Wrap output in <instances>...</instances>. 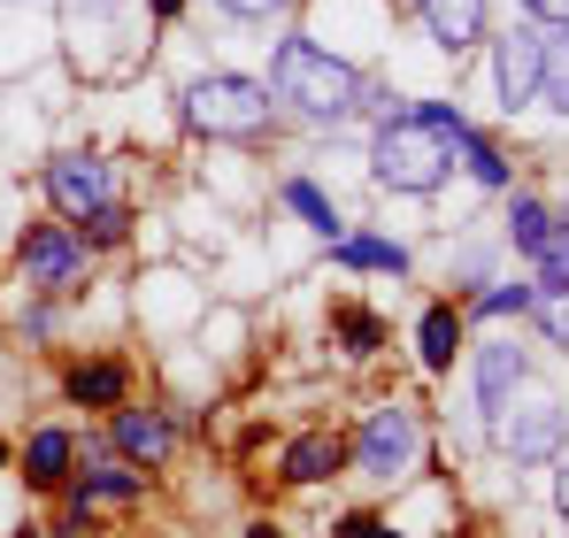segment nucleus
I'll return each mask as SVG.
<instances>
[{
    "instance_id": "nucleus-1",
    "label": "nucleus",
    "mask_w": 569,
    "mask_h": 538,
    "mask_svg": "<svg viewBox=\"0 0 569 538\" xmlns=\"http://www.w3.org/2000/svg\"><path fill=\"white\" fill-rule=\"evenodd\" d=\"M270 92H278L284 108L316 116V123H347V116L362 108V70L339 62V54H323L316 39H278V54H270Z\"/></svg>"
},
{
    "instance_id": "nucleus-18",
    "label": "nucleus",
    "mask_w": 569,
    "mask_h": 538,
    "mask_svg": "<svg viewBox=\"0 0 569 538\" xmlns=\"http://www.w3.org/2000/svg\"><path fill=\"white\" fill-rule=\"evenodd\" d=\"M331 262H339V269H385V277H408V247H400V239H331Z\"/></svg>"
},
{
    "instance_id": "nucleus-19",
    "label": "nucleus",
    "mask_w": 569,
    "mask_h": 538,
    "mask_svg": "<svg viewBox=\"0 0 569 538\" xmlns=\"http://www.w3.org/2000/svg\"><path fill=\"white\" fill-rule=\"evenodd\" d=\"M284 208L316 231V239H347V223H339V208L323 200V185H308V178H284Z\"/></svg>"
},
{
    "instance_id": "nucleus-4",
    "label": "nucleus",
    "mask_w": 569,
    "mask_h": 538,
    "mask_svg": "<svg viewBox=\"0 0 569 538\" xmlns=\"http://www.w3.org/2000/svg\"><path fill=\"white\" fill-rule=\"evenodd\" d=\"M347 461H355L362 477H378V485H392V477H408V469L423 461V416H416V408H400V400H385V408H370V424L355 431V447H347Z\"/></svg>"
},
{
    "instance_id": "nucleus-27",
    "label": "nucleus",
    "mask_w": 569,
    "mask_h": 538,
    "mask_svg": "<svg viewBox=\"0 0 569 538\" xmlns=\"http://www.w3.org/2000/svg\"><path fill=\"white\" fill-rule=\"evenodd\" d=\"M223 8H231V16H247V23H270V16L292 8V0H223Z\"/></svg>"
},
{
    "instance_id": "nucleus-25",
    "label": "nucleus",
    "mask_w": 569,
    "mask_h": 538,
    "mask_svg": "<svg viewBox=\"0 0 569 538\" xmlns=\"http://www.w3.org/2000/svg\"><path fill=\"white\" fill-rule=\"evenodd\" d=\"M86 223H93V239H100V247H116V239L131 231V208H123V200H108V208H100V216H86Z\"/></svg>"
},
{
    "instance_id": "nucleus-2",
    "label": "nucleus",
    "mask_w": 569,
    "mask_h": 538,
    "mask_svg": "<svg viewBox=\"0 0 569 538\" xmlns=\"http://www.w3.org/2000/svg\"><path fill=\"white\" fill-rule=\"evenodd\" d=\"M447 162H455V147H447V131H439L423 108H392V116L378 123L370 178H378L385 192H439Z\"/></svg>"
},
{
    "instance_id": "nucleus-5",
    "label": "nucleus",
    "mask_w": 569,
    "mask_h": 538,
    "mask_svg": "<svg viewBox=\"0 0 569 538\" xmlns=\"http://www.w3.org/2000/svg\"><path fill=\"white\" fill-rule=\"evenodd\" d=\"M539 78H547V23H508L500 39H492V86H500V108L508 116H523L531 100H539Z\"/></svg>"
},
{
    "instance_id": "nucleus-17",
    "label": "nucleus",
    "mask_w": 569,
    "mask_h": 538,
    "mask_svg": "<svg viewBox=\"0 0 569 538\" xmlns=\"http://www.w3.org/2000/svg\"><path fill=\"white\" fill-rule=\"evenodd\" d=\"M500 231H508V247H516V255H539V247L555 239V208H547L539 192H516V200H508V223H500Z\"/></svg>"
},
{
    "instance_id": "nucleus-21",
    "label": "nucleus",
    "mask_w": 569,
    "mask_h": 538,
    "mask_svg": "<svg viewBox=\"0 0 569 538\" xmlns=\"http://www.w3.org/2000/svg\"><path fill=\"white\" fill-rule=\"evenodd\" d=\"M531 300H539V285H485V292H470V316L508 323V316H531Z\"/></svg>"
},
{
    "instance_id": "nucleus-30",
    "label": "nucleus",
    "mask_w": 569,
    "mask_h": 538,
    "mask_svg": "<svg viewBox=\"0 0 569 538\" xmlns=\"http://www.w3.org/2000/svg\"><path fill=\"white\" fill-rule=\"evenodd\" d=\"M239 538H284V531H270V524H247V531H239Z\"/></svg>"
},
{
    "instance_id": "nucleus-14",
    "label": "nucleus",
    "mask_w": 569,
    "mask_h": 538,
    "mask_svg": "<svg viewBox=\"0 0 569 538\" xmlns=\"http://www.w3.org/2000/svg\"><path fill=\"white\" fill-rule=\"evenodd\" d=\"M62 392H70L78 408H123V400H131V369H123V361H78V369L62 377Z\"/></svg>"
},
{
    "instance_id": "nucleus-6",
    "label": "nucleus",
    "mask_w": 569,
    "mask_h": 538,
    "mask_svg": "<svg viewBox=\"0 0 569 538\" xmlns=\"http://www.w3.org/2000/svg\"><path fill=\"white\" fill-rule=\"evenodd\" d=\"M492 431H500V447H508V461H555L562 454V439H569V408L555 400V392H531L523 408L508 400L500 416H492Z\"/></svg>"
},
{
    "instance_id": "nucleus-16",
    "label": "nucleus",
    "mask_w": 569,
    "mask_h": 538,
    "mask_svg": "<svg viewBox=\"0 0 569 538\" xmlns=\"http://www.w3.org/2000/svg\"><path fill=\"white\" fill-rule=\"evenodd\" d=\"M78 492H86V500H139V492H147V477H139L131 461H116V454H86Z\"/></svg>"
},
{
    "instance_id": "nucleus-23",
    "label": "nucleus",
    "mask_w": 569,
    "mask_h": 538,
    "mask_svg": "<svg viewBox=\"0 0 569 538\" xmlns=\"http://www.w3.org/2000/svg\"><path fill=\"white\" fill-rule=\"evenodd\" d=\"M531 262H539V285H547V292H569V223H555V239H547Z\"/></svg>"
},
{
    "instance_id": "nucleus-7",
    "label": "nucleus",
    "mask_w": 569,
    "mask_h": 538,
    "mask_svg": "<svg viewBox=\"0 0 569 538\" xmlns=\"http://www.w3.org/2000/svg\"><path fill=\"white\" fill-rule=\"evenodd\" d=\"M16 262H23V277H31L47 300H62V292L86 285V239H78L70 223H31L23 247H16Z\"/></svg>"
},
{
    "instance_id": "nucleus-31",
    "label": "nucleus",
    "mask_w": 569,
    "mask_h": 538,
    "mask_svg": "<svg viewBox=\"0 0 569 538\" xmlns=\"http://www.w3.org/2000/svg\"><path fill=\"white\" fill-rule=\"evenodd\" d=\"M0 469H8V447H0Z\"/></svg>"
},
{
    "instance_id": "nucleus-12",
    "label": "nucleus",
    "mask_w": 569,
    "mask_h": 538,
    "mask_svg": "<svg viewBox=\"0 0 569 538\" xmlns=\"http://www.w3.org/2000/svg\"><path fill=\"white\" fill-rule=\"evenodd\" d=\"M423 31L447 54H470L477 39H485V0H423Z\"/></svg>"
},
{
    "instance_id": "nucleus-26",
    "label": "nucleus",
    "mask_w": 569,
    "mask_h": 538,
    "mask_svg": "<svg viewBox=\"0 0 569 538\" xmlns=\"http://www.w3.org/2000/svg\"><path fill=\"white\" fill-rule=\"evenodd\" d=\"M331 538H400V531H392V524H378V516H362V508H355V516H339V524H331Z\"/></svg>"
},
{
    "instance_id": "nucleus-8",
    "label": "nucleus",
    "mask_w": 569,
    "mask_h": 538,
    "mask_svg": "<svg viewBox=\"0 0 569 538\" xmlns=\"http://www.w3.org/2000/svg\"><path fill=\"white\" fill-rule=\"evenodd\" d=\"M47 200H54L62 223H86V216H100L116 200V170L100 155H54L47 162Z\"/></svg>"
},
{
    "instance_id": "nucleus-20",
    "label": "nucleus",
    "mask_w": 569,
    "mask_h": 538,
    "mask_svg": "<svg viewBox=\"0 0 569 538\" xmlns=\"http://www.w3.org/2000/svg\"><path fill=\"white\" fill-rule=\"evenodd\" d=\"M539 100L569 116V23H547V78H539Z\"/></svg>"
},
{
    "instance_id": "nucleus-9",
    "label": "nucleus",
    "mask_w": 569,
    "mask_h": 538,
    "mask_svg": "<svg viewBox=\"0 0 569 538\" xmlns=\"http://www.w3.org/2000/svg\"><path fill=\"white\" fill-rule=\"evenodd\" d=\"M178 447V424L162 416V408H116V454L131 461V469H162Z\"/></svg>"
},
{
    "instance_id": "nucleus-11",
    "label": "nucleus",
    "mask_w": 569,
    "mask_h": 538,
    "mask_svg": "<svg viewBox=\"0 0 569 538\" xmlns=\"http://www.w3.org/2000/svg\"><path fill=\"white\" fill-rule=\"evenodd\" d=\"M347 469V439L339 431H300L292 447H284V485H323V477H339Z\"/></svg>"
},
{
    "instance_id": "nucleus-24",
    "label": "nucleus",
    "mask_w": 569,
    "mask_h": 538,
    "mask_svg": "<svg viewBox=\"0 0 569 538\" xmlns=\"http://www.w3.org/2000/svg\"><path fill=\"white\" fill-rule=\"evenodd\" d=\"M531 316H539V331H547V347H562V355H569V292H547V285H539V300H531Z\"/></svg>"
},
{
    "instance_id": "nucleus-29",
    "label": "nucleus",
    "mask_w": 569,
    "mask_h": 538,
    "mask_svg": "<svg viewBox=\"0 0 569 538\" xmlns=\"http://www.w3.org/2000/svg\"><path fill=\"white\" fill-rule=\"evenodd\" d=\"M555 508H562V516H569V461H562V469H555Z\"/></svg>"
},
{
    "instance_id": "nucleus-3",
    "label": "nucleus",
    "mask_w": 569,
    "mask_h": 538,
    "mask_svg": "<svg viewBox=\"0 0 569 538\" xmlns=\"http://www.w3.org/2000/svg\"><path fill=\"white\" fill-rule=\"evenodd\" d=\"M186 123L200 139H262L278 123V100H270V86H254V78L208 70V78L186 86Z\"/></svg>"
},
{
    "instance_id": "nucleus-32",
    "label": "nucleus",
    "mask_w": 569,
    "mask_h": 538,
    "mask_svg": "<svg viewBox=\"0 0 569 538\" xmlns=\"http://www.w3.org/2000/svg\"><path fill=\"white\" fill-rule=\"evenodd\" d=\"M16 538H39V531H16Z\"/></svg>"
},
{
    "instance_id": "nucleus-28",
    "label": "nucleus",
    "mask_w": 569,
    "mask_h": 538,
    "mask_svg": "<svg viewBox=\"0 0 569 538\" xmlns=\"http://www.w3.org/2000/svg\"><path fill=\"white\" fill-rule=\"evenodd\" d=\"M531 23H569V0H523Z\"/></svg>"
},
{
    "instance_id": "nucleus-10",
    "label": "nucleus",
    "mask_w": 569,
    "mask_h": 538,
    "mask_svg": "<svg viewBox=\"0 0 569 538\" xmlns=\"http://www.w3.org/2000/svg\"><path fill=\"white\" fill-rule=\"evenodd\" d=\"M523 377H531V361H523V347L516 339H500V347H477V416L492 424L516 392H523Z\"/></svg>"
},
{
    "instance_id": "nucleus-15",
    "label": "nucleus",
    "mask_w": 569,
    "mask_h": 538,
    "mask_svg": "<svg viewBox=\"0 0 569 538\" xmlns=\"http://www.w3.org/2000/svg\"><path fill=\"white\" fill-rule=\"evenodd\" d=\"M70 469H78V439L70 431H31L23 439V477L31 485H70Z\"/></svg>"
},
{
    "instance_id": "nucleus-13",
    "label": "nucleus",
    "mask_w": 569,
    "mask_h": 538,
    "mask_svg": "<svg viewBox=\"0 0 569 538\" xmlns=\"http://www.w3.org/2000/svg\"><path fill=\"white\" fill-rule=\"evenodd\" d=\"M416 355L431 377H447L455 355H462V308L455 300H439V308H423V323H416Z\"/></svg>"
},
{
    "instance_id": "nucleus-22",
    "label": "nucleus",
    "mask_w": 569,
    "mask_h": 538,
    "mask_svg": "<svg viewBox=\"0 0 569 538\" xmlns=\"http://www.w3.org/2000/svg\"><path fill=\"white\" fill-rule=\"evenodd\" d=\"M331 323H339L347 355H378V347H385V316H370V308H339Z\"/></svg>"
}]
</instances>
